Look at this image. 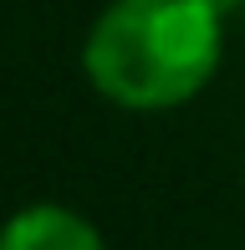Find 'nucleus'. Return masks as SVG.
<instances>
[{
    "label": "nucleus",
    "instance_id": "nucleus-1",
    "mask_svg": "<svg viewBox=\"0 0 245 250\" xmlns=\"http://www.w3.org/2000/svg\"><path fill=\"white\" fill-rule=\"evenodd\" d=\"M220 56V0H113L87 31L82 72L118 107L163 112L204 92Z\"/></svg>",
    "mask_w": 245,
    "mask_h": 250
},
{
    "label": "nucleus",
    "instance_id": "nucleus-2",
    "mask_svg": "<svg viewBox=\"0 0 245 250\" xmlns=\"http://www.w3.org/2000/svg\"><path fill=\"white\" fill-rule=\"evenodd\" d=\"M0 250H102V235L66 204H26L5 220Z\"/></svg>",
    "mask_w": 245,
    "mask_h": 250
}]
</instances>
